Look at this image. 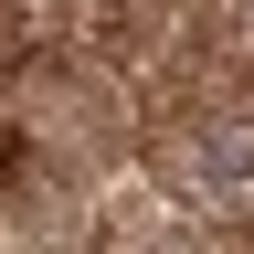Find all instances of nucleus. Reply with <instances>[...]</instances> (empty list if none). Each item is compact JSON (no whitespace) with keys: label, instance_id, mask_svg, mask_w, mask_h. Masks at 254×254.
<instances>
[{"label":"nucleus","instance_id":"f257e3e1","mask_svg":"<svg viewBox=\"0 0 254 254\" xmlns=\"http://www.w3.org/2000/svg\"><path fill=\"white\" fill-rule=\"evenodd\" d=\"M148 180L201 244H254V95H180L170 117L148 127Z\"/></svg>","mask_w":254,"mask_h":254},{"label":"nucleus","instance_id":"7ed1b4c3","mask_svg":"<svg viewBox=\"0 0 254 254\" xmlns=\"http://www.w3.org/2000/svg\"><path fill=\"white\" fill-rule=\"evenodd\" d=\"M0 127H11V64H0Z\"/></svg>","mask_w":254,"mask_h":254},{"label":"nucleus","instance_id":"f03ea898","mask_svg":"<svg viewBox=\"0 0 254 254\" xmlns=\"http://www.w3.org/2000/svg\"><path fill=\"white\" fill-rule=\"evenodd\" d=\"M201 43L233 64V74H254V0H201Z\"/></svg>","mask_w":254,"mask_h":254}]
</instances>
